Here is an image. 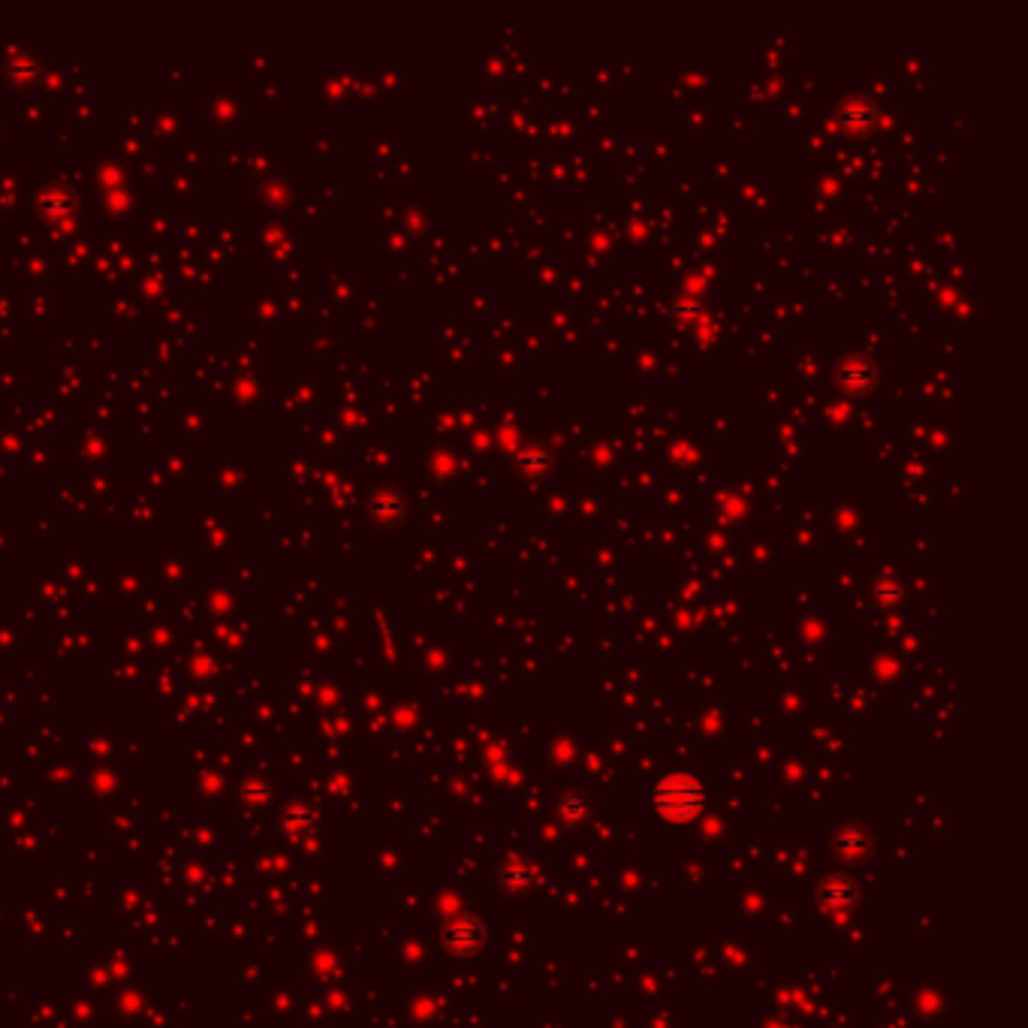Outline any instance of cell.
Wrapping results in <instances>:
<instances>
[{
    "mask_svg": "<svg viewBox=\"0 0 1028 1028\" xmlns=\"http://www.w3.org/2000/svg\"><path fill=\"white\" fill-rule=\"evenodd\" d=\"M655 802L661 808V814L673 817V820H685V817H694L703 805V790L694 778H667L661 781L658 793H655Z\"/></svg>",
    "mask_w": 1028,
    "mask_h": 1028,
    "instance_id": "cell-1",
    "label": "cell"
}]
</instances>
